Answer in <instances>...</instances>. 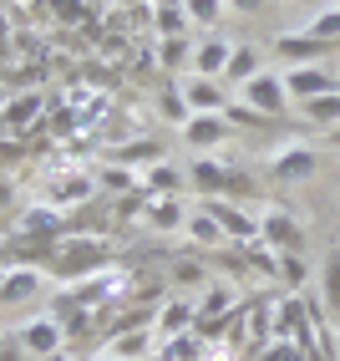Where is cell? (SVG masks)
I'll list each match as a JSON object with an SVG mask.
<instances>
[{
	"instance_id": "cell-20",
	"label": "cell",
	"mask_w": 340,
	"mask_h": 361,
	"mask_svg": "<svg viewBox=\"0 0 340 361\" xmlns=\"http://www.w3.org/2000/svg\"><path fill=\"white\" fill-rule=\"evenodd\" d=\"M320 305H325L330 326H340V250H330L320 264Z\"/></svg>"
},
{
	"instance_id": "cell-35",
	"label": "cell",
	"mask_w": 340,
	"mask_h": 361,
	"mask_svg": "<svg viewBox=\"0 0 340 361\" xmlns=\"http://www.w3.org/2000/svg\"><path fill=\"white\" fill-rule=\"evenodd\" d=\"M173 280H178V285H203L208 270H203L199 259H178V264H173Z\"/></svg>"
},
{
	"instance_id": "cell-28",
	"label": "cell",
	"mask_w": 340,
	"mask_h": 361,
	"mask_svg": "<svg viewBox=\"0 0 340 361\" xmlns=\"http://www.w3.org/2000/svg\"><path fill=\"white\" fill-rule=\"evenodd\" d=\"M96 188H112V194H132V188H142L137 168H122V163H102V173H96Z\"/></svg>"
},
{
	"instance_id": "cell-14",
	"label": "cell",
	"mask_w": 340,
	"mask_h": 361,
	"mask_svg": "<svg viewBox=\"0 0 340 361\" xmlns=\"http://www.w3.org/2000/svg\"><path fill=\"white\" fill-rule=\"evenodd\" d=\"M229 51H234V41L229 36H218V31H208L199 46H193V61H188V71L193 77H224V66H229Z\"/></svg>"
},
{
	"instance_id": "cell-2",
	"label": "cell",
	"mask_w": 340,
	"mask_h": 361,
	"mask_svg": "<svg viewBox=\"0 0 340 361\" xmlns=\"http://www.w3.org/2000/svg\"><path fill=\"white\" fill-rule=\"evenodd\" d=\"M107 259H112V250L102 245V239H92V234H77V239H56V255H51V270L56 280H87V275H96V270H107Z\"/></svg>"
},
{
	"instance_id": "cell-5",
	"label": "cell",
	"mask_w": 340,
	"mask_h": 361,
	"mask_svg": "<svg viewBox=\"0 0 340 361\" xmlns=\"http://www.w3.org/2000/svg\"><path fill=\"white\" fill-rule=\"evenodd\" d=\"M15 341H20V351H26V356L46 361V356H61V351H66V331H61V321H56V310H46V316H26V321L15 326Z\"/></svg>"
},
{
	"instance_id": "cell-23",
	"label": "cell",
	"mask_w": 340,
	"mask_h": 361,
	"mask_svg": "<svg viewBox=\"0 0 340 361\" xmlns=\"http://www.w3.org/2000/svg\"><path fill=\"white\" fill-rule=\"evenodd\" d=\"M254 71H264L259 51H254V46H234V51H229V66H224V77H218V82H224V87H244Z\"/></svg>"
},
{
	"instance_id": "cell-31",
	"label": "cell",
	"mask_w": 340,
	"mask_h": 361,
	"mask_svg": "<svg viewBox=\"0 0 340 361\" xmlns=\"http://www.w3.org/2000/svg\"><path fill=\"white\" fill-rule=\"evenodd\" d=\"M199 351H203V341H199L193 331H183V336H168V346H163L158 361H193Z\"/></svg>"
},
{
	"instance_id": "cell-41",
	"label": "cell",
	"mask_w": 340,
	"mask_h": 361,
	"mask_svg": "<svg viewBox=\"0 0 340 361\" xmlns=\"http://www.w3.org/2000/svg\"><path fill=\"white\" fill-rule=\"evenodd\" d=\"M295 6H300V0H295Z\"/></svg>"
},
{
	"instance_id": "cell-36",
	"label": "cell",
	"mask_w": 340,
	"mask_h": 361,
	"mask_svg": "<svg viewBox=\"0 0 340 361\" xmlns=\"http://www.w3.org/2000/svg\"><path fill=\"white\" fill-rule=\"evenodd\" d=\"M279 280L284 285H300L305 280V259L300 255H279Z\"/></svg>"
},
{
	"instance_id": "cell-12",
	"label": "cell",
	"mask_w": 340,
	"mask_h": 361,
	"mask_svg": "<svg viewBox=\"0 0 340 361\" xmlns=\"http://www.w3.org/2000/svg\"><path fill=\"white\" fill-rule=\"evenodd\" d=\"M61 234H66V219H61V209L46 204V199L15 214V239H61Z\"/></svg>"
},
{
	"instance_id": "cell-1",
	"label": "cell",
	"mask_w": 340,
	"mask_h": 361,
	"mask_svg": "<svg viewBox=\"0 0 340 361\" xmlns=\"http://www.w3.org/2000/svg\"><path fill=\"white\" fill-rule=\"evenodd\" d=\"M188 188L199 199H249L254 183L249 173H239V168H229L224 158H208V153H193L188 163Z\"/></svg>"
},
{
	"instance_id": "cell-34",
	"label": "cell",
	"mask_w": 340,
	"mask_h": 361,
	"mask_svg": "<svg viewBox=\"0 0 340 361\" xmlns=\"http://www.w3.org/2000/svg\"><path fill=\"white\" fill-rule=\"evenodd\" d=\"M229 305H234V290L229 285H213V290L203 295V305H199V316H224Z\"/></svg>"
},
{
	"instance_id": "cell-8",
	"label": "cell",
	"mask_w": 340,
	"mask_h": 361,
	"mask_svg": "<svg viewBox=\"0 0 340 361\" xmlns=\"http://www.w3.org/2000/svg\"><path fill=\"white\" fill-rule=\"evenodd\" d=\"M178 133H183V148L213 153V148H224V142L234 137V123H229L224 112H188V123H183Z\"/></svg>"
},
{
	"instance_id": "cell-11",
	"label": "cell",
	"mask_w": 340,
	"mask_h": 361,
	"mask_svg": "<svg viewBox=\"0 0 340 361\" xmlns=\"http://www.w3.org/2000/svg\"><path fill=\"white\" fill-rule=\"evenodd\" d=\"M335 51V41H320V36H310V31H284L275 36V56L284 66H315V61H325Z\"/></svg>"
},
{
	"instance_id": "cell-9",
	"label": "cell",
	"mask_w": 340,
	"mask_h": 361,
	"mask_svg": "<svg viewBox=\"0 0 340 361\" xmlns=\"http://www.w3.org/2000/svg\"><path fill=\"white\" fill-rule=\"evenodd\" d=\"M259 239L270 250H279V255H300L305 250V224L289 209H264L259 214Z\"/></svg>"
},
{
	"instance_id": "cell-27",
	"label": "cell",
	"mask_w": 340,
	"mask_h": 361,
	"mask_svg": "<svg viewBox=\"0 0 340 361\" xmlns=\"http://www.w3.org/2000/svg\"><path fill=\"white\" fill-rule=\"evenodd\" d=\"M183 16H188V26H199V31H218L229 6L224 0H183Z\"/></svg>"
},
{
	"instance_id": "cell-19",
	"label": "cell",
	"mask_w": 340,
	"mask_h": 361,
	"mask_svg": "<svg viewBox=\"0 0 340 361\" xmlns=\"http://www.w3.org/2000/svg\"><path fill=\"white\" fill-rule=\"evenodd\" d=\"M183 234H188L199 250H224V245H229V234L218 229V219H213V214H208L203 204H199V209H188V219H183Z\"/></svg>"
},
{
	"instance_id": "cell-21",
	"label": "cell",
	"mask_w": 340,
	"mask_h": 361,
	"mask_svg": "<svg viewBox=\"0 0 340 361\" xmlns=\"http://www.w3.org/2000/svg\"><path fill=\"white\" fill-rule=\"evenodd\" d=\"M137 178H142V194H183V173H178V168L168 163V158L148 163Z\"/></svg>"
},
{
	"instance_id": "cell-37",
	"label": "cell",
	"mask_w": 340,
	"mask_h": 361,
	"mask_svg": "<svg viewBox=\"0 0 340 361\" xmlns=\"http://www.w3.org/2000/svg\"><path fill=\"white\" fill-rule=\"evenodd\" d=\"M0 361H36V356H26V351H20V341L11 336V341H0Z\"/></svg>"
},
{
	"instance_id": "cell-33",
	"label": "cell",
	"mask_w": 340,
	"mask_h": 361,
	"mask_svg": "<svg viewBox=\"0 0 340 361\" xmlns=\"http://www.w3.org/2000/svg\"><path fill=\"white\" fill-rule=\"evenodd\" d=\"M224 117H229L234 128H264V123H270V117H264V112H254L249 102H229V107H224Z\"/></svg>"
},
{
	"instance_id": "cell-26",
	"label": "cell",
	"mask_w": 340,
	"mask_h": 361,
	"mask_svg": "<svg viewBox=\"0 0 340 361\" xmlns=\"http://www.w3.org/2000/svg\"><path fill=\"white\" fill-rule=\"evenodd\" d=\"M300 117H305L310 128H330V133H335V128H340V87L325 92V97H315V102H305Z\"/></svg>"
},
{
	"instance_id": "cell-18",
	"label": "cell",
	"mask_w": 340,
	"mask_h": 361,
	"mask_svg": "<svg viewBox=\"0 0 340 361\" xmlns=\"http://www.w3.org/2000/svg\"><path fill=\"white\" fill-rule=\"evenodd\" d=\"M41 112H46V97H41V92H20V97H6V102H0V128H6V133H26Z\"/></svg>"
},
{
	"instance_id": "cell-16",
	"label": "cell",
	"mask_w": 340,
	"mask_h": 361,
	"mask_svg": "<svg viewBox=\"0 0 340 361\" xmlns=\"http://www.w3.org/2000/svg\"><path fill=\"white\" fill-rule=\"evenodd\" d=\"M178 87H183L188 112H224V107H229V87L213 82V77H193V71H188Z\"/></svg>"
},
{
	"instance_id": "cell-39",
	"label": "cell",
	"mask_w": 340,
	"mask_h": 361,
	"mask_svg": "<svg viewBox=\"0 0 340 361\" xmlns=\"http://www.w3.org/2000/svg\"><path fill=\"white\" fill-rule=\"evenodd\" d=\"M11 204H15V183L0 178V209H11Z\"/></svg>"
},
{
	"instance_id": "cell-7",
	"label": "cell",
	"mask_w": 340,
	"mask_h": 361,
	"mask_svg": "<svg viewBox=\"0 0 340 361\" xmlns=\"http://www.w3.org/2000/svg\"><path fill=\"white\" fill-rule=\"evenodd\" d=\"M279 77H284V92H289V102H295V107H305V102H315V97H325V92L340 87V77L325 61H315V66H284Z\"/></svg>"
},
{
	"instance_id": "cell-32",
	"label": "cell",
	"mask_w": 340,
	"mask_h": 361,
	"mask_svg": "<svg viewBox=\"0 0 340 361\" xmlns=\"http://www.w3.org/2000/svg\"><path fill=\"white\" fill-rule=\"evenodd\" d=\"M158 107H163V117H168V123H178V128L188 123V102H183V87H178V82H168V87H163Z\"/></svg>"
},
{
	"instance_id": "cell-29",
	"label": "cell",
	"mask_w": 340,
	"mask_h": 361,
	"mask_svg": "<svg viewBox=\"0 0 340 361\" xmlns=\"http://www.w3.org/2000/svg\"><path fill=\"white\" fill-rule=\"evenodd\" d=\"M305 31H310V36H320V41H335V46H340V0H330V6L315 16Z\"/></svg>"
},
{
	"instance_id": "cell-24",
	"label": "cell",
	"mask_w": 340,
	"mask_h": 361,
	"mask_svg": "<svg viewBox=\"0 0 340 361\" xmlns=\"http://www.w3.org/2000/svg\"><path fill=\"white\" fill-rule=\"evenodd\" d=\"M188 61H193L188 36H158V66H163V77H178Z\"/></svg>"
},
{
	"instance_id": "cell-22",
	"label": "cell",
	"mask_w": 340,
	"mask_h": 361,
	"mask_svg": "<svg viewBox=\"0 0 340 361\" xmlns=\"http://www.w3.org/2000/svg\"><path fill=\"white\" fill-rule=\"evenodd\" d=\"M163 158V142L158 137H132V142H122V148H112V163H122V168H148V163H158Z\"/></svg>"
},
{
	"instance_id": "cell-4",
	"label": "cell",
	"mask_w": 340,
	"mask_h": 361,
	"mask_svg": "<svg viewBox=\"0 0 340 361\" xmlns=\"http://www.w3.org/2000/svg\"><path fill=\"white\" fill-rule=\"evenodd\" d=\"M239 102H249L254 112H264L270 123H279V117H289V92H284V77L279 71H254V77L239 87Z\"/></svg>"
},
{
	"instance_id": "cell-6",
	"label": "cell",
	"mask_w": 340,
	"mask_h": 361,
	"mask_svg": "<svg viewBox=\"0 0 340 361\" xmlns=\"http://www.w3.org/2000/svg\"><path fill=\"white\" fill-rule=\"evenodd\" d=\"M315 168H320V153L310 142H284V148L264 158V173L275 183H305V178H315Z\"/></svg>"
},
{
	"instance_id": "cell-40",
	"label": "cell",
	"mask_w": 340,
	"mask_h": 361,
	"mask_svg": "<svg viewBox=\"0 0 340 361\" xmlns=\"http://www.w3.org/2000/svg\"><path fill=\"white\" fill-rule=\"evenodd\" d=\"M46 361H66V356H46Z\"/></svg>"
},
{
	"instance_id": "cell-10",
	"label": "cell",
	"mask_w": 340,
	"mask_h": 361,
	"mask_svg": "<svg viewBox=\"0 0 340 361\" xmlns=\"http://www.w3.org/2000/svg\"><path fill=\"white\" fill-rule=\"evenodd\" d=\"M203 209L218 219V229L229 234V245H239V250H244V245H254V239H259V214L239 209L234 199H203Z\"/></svg>"
},
{
	"instance_id": "cell-17",
	"label": "cell",
	"mask_w": 340,
	"mask_h": 361,
	"mask_svg": "<svg viewBox=\"0 0 340 361\" xmlns=\"http://www.w3.org/2000/svg\"><path fill=\"white\" fill-rule=\"evenodd\" d=\"M183 219H188V209H183L178 194H148V209H142V224L148 229L173 234V229H183Z\"/></svg>"
},
{
	"instance_id": "cell-3",
	"label": "cell",
	"mask_w": 340,
	"mask_h": 361,
	"mask_svg": "<svg viewBox=\"0 0 340 361\" xmlns=\"http://www.w3.org/2000/svg\"><path fill=\"white\" fill-rule=\"evenodd\" d=\"M46 295V270L41 264H6L0 270V316H11V310H20V305H31V300H41Z\"/></svg>"
},
{
	"instance_id": "cell-13",
	"label": "cell",
	"mask_w": 340,
	"mask_h": 361,
	"mask_svg": "<svg viewBox=\"0 0 340 361\" xmlns=\"http://www.w3.org/2000/svg\"><path fill=\"white\" fill-rule=\"evenodd\" d=\"M158 346V331L148 326H132V331H117L102 341V361H148Z\"/></svg>"
},
{
	"instance_id": "cell-25",
	"label": "cell",
	"mask_w": 340,
	"mask_h": 361,
	"mask_svg": "<svg viewBox=\"0 0 340 361\" xmlns=\"http://www.w3.org/2000/svg\"><path fill=\"white\" fill-rule=\"evenodd\" d=\"M193 316H199V305H188V300H168V305L158 310V336L168 341V336L193 331Z\"/></svg>"
},
{
	"instance_id": "cell-38",
	"label": "cell",
	"mask_w": 340,
	"mask_h": 361,
	"mask_svg": "<svg viewBox=\"0 0 340 361\" xmlns=\"http://www.w3.org/2000/svg\"><path fill=\"white\" fill-rule=\"evenodd\" d=\"M224 6H229L234 16H259V11H264V0H224Z\"/></svg>"
},
{
	"instance_id": "cell-42",
	"label": "cell",
	"mask_w": 340,
	"mask_h": 361,
	"mask_svg": "<svg viewBox=\"0 0 340 361\" xmlns=\"http://www.w3.org/2000/svg\"><path fill=\"white\" fill-rule=\"evenodd\" d=\"M325 6H330V0H325Z\"/></svg>"
},
{
	"instance_id": "cell-30",
	"label": "cell",
	"mask_w": 340,
	"mask_h": 361,
	"mask_svg": "<svg viewBox=\"0 0 340 361\" xmlns=\"http://www.w3.org/2000/svg\"><path fill=\"white\" fill-rule=\"evenodd\" d=\"M183 31H188L183 0H163V6H158V36H183Z\"/></svg>"
},
{
	"instance_id": "cell-15",
	"label": "cell",
	"mask_w": 340,
	"mask_h": 361,
	"mask_svg": "<svg viewBox=\"0 0 340 361\" xmlns=\"http://www.w3.org/2000/svg\"><path fill=\"white\" fill-rule=\"evenodd\" d=\"M82 199H96V173H82V168H66V173L51 178V188H46V204H82Z\"/></svg>"
}]
</instances>
